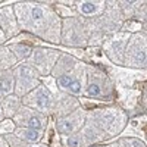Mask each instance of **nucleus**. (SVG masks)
<instances>
[{
  "label": "nucleus",
  "instance_id": "1",
  "mask_svg": "<svg viewBox=\"0 0 147 147\" xmlns=\"http://www.w3.org/2000/svg\"><path fill=\"white\" fill-rule=\"evenodd\" d=\"M50 5H55V2H15L13 12L21 32L47 43L60 44L62 19Z\"/></svg>",
  "mask_w": 147,
  "mask_h": 147
},
{
  "label": "nucleus",
  "instance_id": "2",
  "mask_svg": "<svg viewBox=\"0 0 147 147\" xmlns=\"http://www.w3.org/2000/svg\"><path fill=\"white\" fill-rule=\"evenodd\" d=\"M50 77L56 80L59 91L74 97L84 96L87 82V63L71 53L62 52Z\"/></svg>",
  "mask_w": 147,
  "mask_h": 147
},
{
  "label": "nucleus",
  "instance_id": "3",
  "mask_svg": "<svg viewBox=\"0 0 147 147\" xmlns=\"http://www.w3.org/2000/svg\"><path fill=\"white\" fill-rule=\"evenodd\" d=\"M128 113L119 106L109 105L106 107H96L87 110V122L103 131L107 138H116L128 124Z\"/></svg>",
  "mask_w": 147,
  "mask_h": 147
},
{
  "label": "nucleus",
  "instance_id": "4",
  "mask_svg": "<svg viewBox=\"0 0 147 147\" xmlns=\"http://www.w3.org/2000/svg\"><path fill=\"white\" fill-rule=\"evenodd\" d=\"M115 84L109 78L102 63H87V82H85V99H94L97 103L113 102Z\"/></svg>",
  "mask_w": 147,
  "mask_h": 147
},
{
  "label": "nucleus",
  "instance_id": "5",
  "mask_svg": "<svg viewBox=\"0 0 147 147\" xmlns=\"http://www.w3.org/2000/svg\"><path fill=\"white\" fill-rule=\"evenodd\" d=\"M88 43V35L85 30V21L81 16H72L62 19V31H60V44L71 47L74 50L82 49Z\"/></svg>",
  "mask_w": 147,
  "mask_h": 147
},
{
  "label": "nucleus",
  "instance_id": "6",
  "mask_svg": "<svg viewBox=\"0 0 147 147\" xmlns=\"http://www.w3.org/2000/svg\"><path fill=\"white\" fill-rule=\"evenodd\" d=\"M147 38L146 32H136L131 34L125 53H124V65L128 69L146 71L147 66Z\"/></svg>",
  "mask_w": 147,
  "mask_h": 147
},
{
  "label": "nucleus",
  "instance_id": "7",
  "mask_svg": "<svg viewBox=\"0 0 147 147\" xmlns=\"http://www.w3.org/2000/svg\"><path fill=\"white\" fill-rule=\"evenodd\" d=\"M103 141H107V136L87 121L78 132L72 136H60V143L65 147H91Z\"/></svg>",
  "mask_w": 147,
  "mask_h": 147
},
{
  "label": "nucleus",
  "instance_id": "8",
  "mask_svg": "<svg viewBox=\"0 0 147 147\" xmlns=\"http://www.w3.org/2000/svg\"><path fill=\"white\" fill-rule=\"evenodd\" d=\"M131 34L125 31H116L105 37V40L100 46V50L109 59V62L115 66L124 65V53L128 44Z\"/></svg>",
  "mask_w": 147,
  "mask_h": 147
},
{
  "label": "nucleus",
  "instance_id": "9",
  "mask_svg": "<svg viewBox=\"0 0 147 147\" xmlns=\"http://www.w3.org/2000/svg\"><path fill=\"white\" fill-rule=\"evenodd\" d=\"M60 53L62 52L56 50V49H50V47H46V46H35L31 56L27 59V62H24V63L31 65L40 74V77H49L52 74Z\"/></svg>",
  "mask_w": 147,
  "mask_h": 147
},
{
  "label": "nucleus",
  "instance_id": "10",
  "mask_svg": "<svg viewBox=\"0 0 147 147\" xmlns=\"http://www.w3.org/2000/svg\"><path fill=\"white\" fill-rule=\"evenodd\" d=\"M12 72H13V78H15L13 94H16L21 99L41 84L40 74L28 63H18L12 69Z\"/></svg>",
  "mask_w": 147,
  "mask_h": 147
},
{
  "label": "nucleus",
  "instance_id": "11",
  "mask_svg": "<svg viewBox=\"0 0 147 147\" xmlns=\"http://www.w3.org/2000/svg\"><path fill=\"white\" fill-rule=\"evenodd\" d=\"M22 105L35 109L38 112H43L46 115L50 116L53 113V109H55V94L49 90L44 84H40L37 88H34L32 91H30L27 96L22 97Z\"/></svg>",
  "mask_w": 147,
  "mask_h": 147
},
{
  "label": "nucleus",
  "instance_id": "12",
  "mask_svg": "<svg viewBox=\"0 0 147 147\" xmlns=\"http://www.w3.org/2000/svg\"><path fill=\"white\" fill-rule=\"evenodd\" d=\"M15 127H24V128H32L38 131H46L49 128V122H50V116L38 112L35 109L21 106L19 110L12 118Z\"/></svg>",
  "mask_w": 147,
  "mask_h": 147
},
{
  "label": "nucleus",
  "instance_id": "13",
  "mask_svg": "<svg viewBox=\"0 0 147 147\" xmlns=\"http://www.w3.org/2000/svg\"><path fill=\"white\" fill-rule=\"evenodd\" d=\"M85 119H87V110L80 106L74 112L62 118H56V122H55L56 132L60 134V136H72V134L78 132L84 127Z\"/></svg>",
  "mask_w": 147,
  "mask_h": 147
},
{
  "label": "nucleus",
  "instance_id": "14",
  "mask_svg": "<svg viewBox=\"0 0 147 147\" xmlns=\"http://www.w3.org/2000/svg\"><path fill=\"white\" fill-rule=\"evenodd\" d=\"M0 30L6 35V40L10 41L21 34L18 21L13 12V5L9 3L6 6H0Z\"/></svg>",
  "mask_w": 147,
  "mask_h": 147
},
{
  "label": "nucleus",
  "instance_id": "15",
  "mask_svg": "<svg viewBox=\"0 0 147 147\" xmlns=\"http://www.w3.org/2000/svg\"><path fill=\"white\" fill-rule=\"evenodd\" d=\"M75 12L78 16H87V18H97L103 15V12L106 9V2L105 0H80V2H75Z\"/></svg>",
  "mask_w": 147,
  "mask_h": 147
},
{
  "label": "nucleus",
  "instance_id": "16",
  "mask_svg": "<svg viewBox=\"0 0 147 147\" xmlns=\"http://www.w3.org/2000/svg\"><path fill=\"white\" fill-rule=\"evenodd\" d=\"M44 132L46 131H38V129H32V128H24V127H16L13 129V136L18 137L19 140H24L27 143H41L44 138Z\"/></svg>",
  "mask_w": 147,
  "mask_h": 147
},
{
  "label": "nucleus",
  "instance_id": "17",
  "mask_svg": "<svg viewBox=\"0 0 147 147\" xmlns=\"http://www.w3.org/2000/svg\"><path fill=\"white\" fill-rule=\"evenodd\" d=\"M21 106H22V100L16 94H10V96L5 97L3 100H0V107L3 110L5 118H7V119L13 118V115L19 110Z\"/></svg>",
  "mask_w": 147,
  "mask_h": 147
},
{
  "label": "nucleus",
  "instance_id": "18",
  "mask_svg": "<svg viewBox=\"0 0 147 147\" xmlns=\"http://www.w3.org/2000/svg\"><path fill=\"white\" fill-rule=\"evenodd\" d=\"M13 91H15V78L12 69L0 72V100L13 94Z\"/></svg>",
  "mask_w": 147,
  "mask_h": 147
},
{
  "label": "nucleus",
  "instance_id": "19",
  "mask_svg": "<svg viewBox=\"0 0 147 147\" xmlns=\"http://www.w3.org/2000/svg\"><path fill=\"white\" fill-rule=\"evenodd\" d=\"M16 65H18V60H16L15 55L10 52V49L6 44L0 46V72L10 71Z\"/></svg>",
  "mask_w": 147,
  "mask_h": 147
},
{
  "label": "nucleus",
  "instance_id": "20",
  "mask_svg": "<svg viewBox=\"0 0 147 147\" xmlns=\"http://www.w3.org/2000/svg\"><path fill=\"white\" fill-rule=\"evenodd\" d=\"M113 140H116L124 147H146L144 141H141L140 138H134V137H116Z\"/></svg>",
  "mask_w": 147,
  "mask_h": 147
},
{
  "label": "nucleus",
  "instance_id": "21",
  "mask_svg": "<svg viewBox=\"0 0 147 147\" xmlns=\"http://www.w3.org/2000/svg\"><path fill=\"white\" fill-rule=\"evenodd\" d=\"M15 128L16 127L13 124V121L5 118L2 122H0V136H7V134H12Z\"/></svg>",
  "mask_w": 147,
  "mask_h": 147
},
{
  "label": "nucleus",
  "instance_id": "22",
  "mask_svg": "<svg viewBox=\"0 0 147 147\" xmlns=\"http://www.w3.org/2000/svg\"><path fill=\"white\" fill-rule=\"evenodd\" d=\"M0 147H9V143L5 136H0Z\"/></svg>",
  "mask_w": 147,
  "mask_h": 147
},
{
  "label": "nucleus",
  "instance_id": "23",
  "mask_svg": "<svg viewBox=\"0 0 147 147\" xmlns=\"http://www.w3.org/2000/svg\"><path fill=\"white\" fill-rule=\"evenodd\" d=\"M7 43V40H6V35L3 34V31L0 30V46H5Z\"/></svg>",
  "mask_w": 147,
  "mask_h": 147
},
{
  "label": "nucleus",
  "instance_id": "24",
  "mask_svg": "<svg viewBox=\"0 0 147 147\" xmlns=\"http://www.w3.org/2000/svg\"><path fill=\"white\" fill-rule=\"evenodd\" d=\"M105 147H124V146H121L116 140H112V143H109V144H106Z\"/></svg>",
  "mask_w": 147,
  "mask_h": 147
},
{
  "label": "nucleus",
  "instance_id": "25",
  "mask_svg": "<svg viewBox=\"0 0 147 147\" xmlns=\"http://www.w3.org/2000/svg\"><path fill=\"white\" fill-rule=\"evenodd\" d=\"M5 119V115H3V110H2V107H0V122H2Z\"/></svg>",
  "mask_w": 147,
  "mask_h": 147
},
{
  "label": "nucleus",
  "instance_id": "26",
  "mask_svg": "<svg viewBox=\"0 0 147 147\" xmlns=\"http://www.w3.org/2000/svg\"><path fill=\"white\" fill-rule=\"evenodd\" d=\"M91 147H105V146H100V144H96V146H91Z\"/></svg>",
  "mask_w": 147,
  "mask_h": 147
}]
</instances>
